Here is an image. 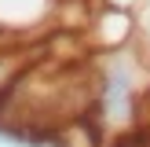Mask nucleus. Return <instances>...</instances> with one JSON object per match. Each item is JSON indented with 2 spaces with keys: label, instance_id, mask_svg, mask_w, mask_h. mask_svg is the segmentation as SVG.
<instances>
[{
  "label": "nucleus",
  "instance_id": "obj_1",
  "mask_svg": "<svg viewBox=\"0 0 150 147\" xmlns=\"http://www.w3.org/2000/svg\"><path fill=\"white\" fill-rule=\"evenodd\" d=\"M55 11V0H0V29H33Z\"/></svg>",
  "mask_w": 150,
  "mask_h": 147
}]
</instances>
